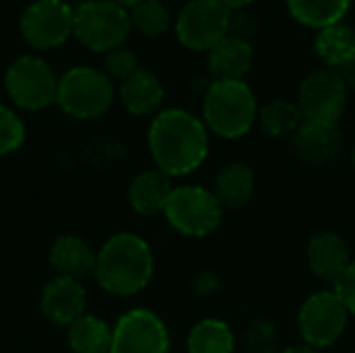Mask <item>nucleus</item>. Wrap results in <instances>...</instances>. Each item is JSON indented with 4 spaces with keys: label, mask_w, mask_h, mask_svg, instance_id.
<instances>
[{
    "label": "nucleus",
    "mask_w": 355,
    "mask_h": 353,
    "mask_svg": "<svg viewBox=\"0 0 355 353\" xmlns=\"http://www.w3.org/2000/svg\"><path fill=\"white\" fill-rule=\"evenodd\" d=\"M148 144L156 169L171 179L200 169L210 152V137L204 121L183 108L158 112L150 125Z\"/></svg>",
    "instance_id": "obj_1"
},
{
    "label": "nucleus",
    "mask_w": 355,
    "mask_h": 353,
    "mask_svg": "<svg viewBox=\"0 0 355 353\" xmlns=\"http://www.w3.org/2000/svg\"><path fill=\"white\" fill-rule=\"evenodd\" d=\"M154 275L150 246L135 233H116L104 241L96 254L94 277L98 285L121 298H129L148 287Z\"/></svg>",
    "instance_id": "obj_2"
},
{
    "label": "nucleus",
    "mask_w": 355,
    "mask_h": 353,
    "mask_svg": "<svg viewBox=\"0 0 355 353\" xmlns=\"http://www.w3.org/2000/svg\"><path fill=\"white\" fill-rule=\"evenodd\" d=\"M202 121L208 131L225 139L248 135L258 119V102L243 79L212 81L204 96Z\"/></svg>",
    "instance_id": "obj_3"
},
{
    "label": "nucleus",
    "mask_w": 355,
    "mask_h": 353,
    "mask_svg": "<svg viewBox=\"0 0 355 353\" xmlns=\"http://www.w3.org/2000/svg\"><path fill=\"white\" fill-rule=\"evenodd\" d=\"M162 214L177 233L202 239L220 227L225 208L212 189L202 185H179L173 187Z\"/></svg>",
    "instance_id": "obj_4"
},
{
    "label": "nucleus",
    "mask_w": 355,
    "mask_h": 353,
    "mask_svg": "<svg viewBox=\"0 0 355 353\" xmlns=\"http://www.w3.org/2000/svg\"><path fill=\"white\" fill-rule=\"evenodd\" d=\"M129 31V10L112 0H85L73 8V33L94 52H110L119 48Z\"/></svg>",
    "instance_id": "obj_5"
},
{
    "label": "nucleus",
    "mask_w": 355,
    "mask_h": 353,
    "mask_svg": "<svg viewBox=\"0 0 355 353\" xmlns=\"http://www.w3.org/2000/svg\"><path fill=\"white\" fill-rule=\"evenodd\" d=\"M58 106L73 119H98L114 102V85L94 67H75L58 79Z\"/></svg>",
    "instance_id": "obj_6"
},
{
    "label": "nucleus",
    "mask_w": 355,
    "mask_h": 353,
    "mask_svg": "<svg viewBox=\"0 0 355 353\" xmlns=\"http://www.w3.org/2000/svg\"><path fill=\"white\" fill-rule=\"evenodd\" d=\"M347 322L349 310L333 289L312 293L304 300L297 312V331L302 341L320 352L343 337Z\"/></svg>",
    "instance_id": "obj_7"
},
{
    "label": "nucleus",
    "mask_w": 355,
    "mask_h": 353,
    "mask_svg": "<svg viewBox=\"0 0 355 353\" xmlns=\"http://www.w3.org/2000/svg\"><path fill=\"white\" fill-rule=\"evenodd\" d=\"M231 10L220 0H189L175 23L179 42L196 52H208L229 35Z\"/></svg>",
    "instance_id": "obj_8"
},
{
    "label": "nucleus",
    "mask_w": 355,
    "mask_h": 353,
    "mask_svg": "<svg viewBox=\"0 0 355 353\" xmlns=\"http://www.w3.org/2000/svg\"><path fill=\"white\" fill-rule=\"evenodd\" d=\"M10 100L25 110H42L56 102L58 79L46 60L37 56L17 58L4 77Z\"/></svg>",
    "instance_id": "obj_9"
},
{
    "label": "nucleus",
    "mask_w": 355,
    "mask_h": 353,
    "mask_svg": "<svg viewBox=\"0 0 355 353\" xmlns=\"http://www.w3.org/2000/svg\"><path fill=\"white\" fill-rule=\"evenodd\" d=\"M345 106L347 85L333 69H318L302 81L297 108L304 121L337 125L345 112Z\"/></svg>",
    "instance_id": "obj_10"
},
{
    "label": "nucleus",
    "mask_w": 355,
    "mask_h": 353,
    "mask_svg": "<svg viewBox=\"0 0 355 353\" xmlns=\"http://www.w3.org/2000/svg\"><path fill=\"white\" fill-rule=\"evenodd\" d=\"M25 42L37 50L64 44L73 33V6L64 0H35L21 17Z\"/></svg>",
    "instance_id": "obj_11"
},
{
    "label": "nucleus",
    "mask_w": 355,
    "mask_h": 353,
    "mask_svg": "<svg viewBox=\"0 0 355 353\" xmlns=\"http://www.w3.org/2000/svg\"><path fill=\"white\" fill-rule=\"evenodd\" d=\"M168 347L166 325L152 310H129L112 329L110 353H168Z\"/></svg>",
    "instance_id": "obj_12"
},
{
    "label": "nucleus",
    "mask_w": 355,
    "mask_h": 353,
    "mask_svg": "<svg viewBox=\"0 0 355 353\" xmlns=\"http://www.w3.org/2000/svg\"><path fill=\"white\" fill-rule=\"evenodd\" d=\"M85 306H87V293L81 281L56 275L42 289V298H40L42 314L54 325L60 327L73 325L77 318L85 314Z\"/></svg>",
    "instance_id": "obj_13"
},
{
    "label": "nucleus",
    "mask_w": 355,
    "mask_h": 353,
    "mask_svg": "<svg viewBox=\"0 0 355 353\" xmlns=\"http://www.w3.org/2000/svg\"><path fill=\"white\" fill-rule=\"evenodd\" d=\"M306 260L314 277L335 285L352 264V254L347 241L339 233L320 231L308 241Z\"/></svg>",
    "instance_id": "obj_14"
},
{
    "label": "nucleus",
    "mask_w": 355,
    "mask_h": 353,
    "mask_svg": "<svg viewBox=\"0 0 355 353\" xmlns=\"http://www.w3.org/2000/svg\"><path fill=\"white\" fill-rule=\"evenodd\" d=\"M293 148L302 162L324 166L341 152V133L333 123L304 121L293 133Z\"/></svg>",
    "instance_id": "obj_15"
},
{
    "label": "nucleus",
    "mask_w": 355,
    "mask_h": 353,
    "mask_svg": "<svg viewBox=\"0 0 355 353\" xmlns=\"http://www.w3.org/2000/svg\"><path fill=\"white\" fill-rule=\"evenodd\" d=\"M252 60H254L252 44L243 37L229 33L208 50L206 64L214 81H225V79H241L250 71Z\"/></svg>",
    "instance_id": "obj_16"
},
{
    "label": "nucleus",
    "mask_w": 355,
    "mask_h": 353,
    "mask_svg": "<svg viewBox=\"0 0 355 353\" xmlns=\"http://www.w3.org/2000/svg\"><path fill=\"white\" fill-rule=\"evenodd\" d=\"M50 264L58 277L81 281L94 275L96 252L77 235H60L50 246Z\"/></svg>",
    "instance_id": "obj_17"
},
{
    "label": "nucleus",
    "mask_w": 355,
    "mask_h": 353,
    "mask_svg": "<svg viewBox=\"0 0 355 353\" xmlns=\"http://www.w3.org/2000/svg\"><path fill=\"white\" fill-rule=\"evenodd\" d=\"M254 191L256 175L252 166H248L245 162H229L214 177L212 193L225 210L243 208L254 198Z\"/></svg>",
    "instance_id": "obj_18"
},
{
    "label": "nucleus",
    "mask_w": 355,
    "mask_h": 353,
    "mask_svg": "<svg viewBox=\"0 0 355 353\" xmlns=\"http://www.w3.org/2000/svg\"><path fill=\"white\" fill-rule=\"evenodd\" d=\"M173 191V183L171 177L164 175L158 169H150L139 173L127 191V200L129 206L141 214V216H154L164 212V206L168 202V196Z\"/></svg>",
    "instance_id": "obj_19"
},
{
    "label": "nucleus",
    "mask_w": 355,
    "mask_h": 353,
    "mask_svg": "<svg viewBox=\"0 0 355 353\" xmlns=\"http://www.w3.org/2000/svg\"><path fill=\"white\" fill-rule=\"evenodd\" d=\"M119 94L123 106L137 117L154 114L164 100V87L160 79L146 69H137L133 75H129L121 83Z\"/></svg>",
    "instance_id": "obj_20"
},
{
    "label": "nucleus",
    "mask_w": 355,
    "mask_h": 353,
    "mask_svg": "<svg viewBox=\"0 0 355 353\" xmlns=\"http://www.w3.org/2000/svg\"><path fill=\"white\" fill-rule=\"evenodd\" d=\"M318 58L329 69H339L341 64L355 58V31L352 25L339 21L335 25L318 29L314 40Z\"/></svg>",
    "instance_id": "obj_21"
},
{
    "label": "nucleus",
    "mask_w": 355,
    "mask_h": 353,
    "mask_svg": "<svg viewBox=\"0 0 355 353\" xmlns=\"http://www.w3.org/2000/svg\"><path fill=\"white\" fill-rule=\"evenodd\" d=\"M67 339L73 353H110L112 329L98 316L83 314L69 325Z\"/></svg>",
    "instance_id": "obj_22"
},
{
    "label": "nucleus",
    "mask_w": 355,
    "mask_h": 353,
    "mask_svg": "<svg viewBox=\"0 0 355 353\" xmlns=\"http://www.w3.org/2000/svg\"><path fill=\"white\" fill-rule=\"evenodd\" d=\"M187 352L233 353L235 352V333L225 320L204 318L191 327L187 335Z\"/></svg>",
    "instance_id": "obj_23"
},
{
    "label": "nucleus",
    "mask_w": 355,
    "mask_h": 353,
    "mask_svg": "<svg viewBox=\"0 0 355 353\" xmlns=\"http://www.w3.org/2000/svg\"><path fill=\"white\" fill-rule=\"evenodd\" d=\"M287 8L302 25L322 29L345 17L349 0H287Z\"/></svg>",
    "instance_id": "obj_24"
},
{
    "label": "nucleus",
    "mask_w": 355,
    "mask_h": 353,
    "mask_svg": "<svg viewBox=\"0 0 355 353\" xmlns=\"http://www.w3.org/2000/svg\"><path fill=\"white\" fill-rule=\"evenodd\" d=\"M258 121L264 133H268L270 137H285L297 131V127L304 123V117L297 108V102L277 98L266 102L258 110Z\"/></svg>",
    "instance_id": "obj_25"
},
{
    "label": "nucleus",
    "mask_w": 355,
    "mask_h": 353,
    "mask_svg": "<svg viewBox=\"0 0 355 353\" xmlns=\"http://www.w3.org/2000/svg\"><path fill=\"white\" fill-rule=\"evenodd\" d=\"M129 19L131 27L141 31L144 35H160L168 29L171 25V15L168 8L160 0H141L135 6L129 8Z\"/></svg>",
    "instance_id": "obj_26"
},
{
    "label": "nucleus",
    "mask_w": 355,
    "mask_h": 353,
    "mask_svg": "<svg viewBox=\"0 0 355 353\" xmlns=\"http://www.w3.org/2000/svg\"><path fill=\"white\" fill-rule=\"evenodd\" d=\"M279 345V329L266 320L256 318L245 331V353H275Z\"/></svg>",
    "instance_id": "obj_27"
},
{
    "label": "nucleus",
    "mask_w": 355,
    "mask_h": 353,
    "mask_svg": "<svg viewBox=\"0 0 355 353\" xmlns=\"http://www.w3.org/2000/svg\"><path fill=\"white\" fill-rule=\"evenodd\" d=\"M25 139V125L15 110L0 104V156L21 148Z\"/></svg>",
    "instance_id": "obj_28"
},
{
    "label": "nucleus",
    "mask_w": 355,
    "mask_h": 353,
    "mask_svg": "<svg viewBox=\"0 0 355 353\" xmlns=\"http://www.w3.org/2000/svg\"><path fill=\"white\" fill-rule=\"evenodd\" d=\"M106 69L112 77L125 81L129 75H133L137 71V58L131 50L119 46L106 54Z\"/></svg>",
    "instance_id": "obj_29"
},
{
    "label": "nucleus",
    "mask_w": 355,
    "mask_h": 353,
    "mask_svg": "<svg viewBox=\"0 0 355 353\" xmlns=\"http://www.w3.org/2000/svg\"><path fill=\"white\" fill-rule=\"evenodd\" d=\"M333 291L341 298L349 314H355V260H352L343 277L333 285Z\"/></svg>",
    "instance_id": "obj_30"
},
{
    "label": "nucleus",
    "mask_w": 355,
    "mask_h": 353,
    "mask_svg": "<svg viewBox=\"0 0 355 353\" xmlns=\"http://www.w3.org/2000/svg\"><path fill=\"white\" fill-rule=\"evenodd\" d=\"M191 287H193V291H196L198 295L208 298V295H214V293L220 289V279H218V275L212 273V270H200V273L193 275Z\"/></svg>",
    "instance_id": "obj_31"
},
{
    "label": "nucleus",
    "mask_w": 355,
    "mask_h": 353,
    "mask_svg": "<svg viewBox=\"0 0 355 353\" xmlns=\"http://www.w3.org/2000/svg\"><path fill=\"white\" fill-rule=\"evenodd\" d=\"M333 71L343 79V83L347 85V89L355 87V58L349 60V62H345V64H341L339 69H333Z\"/></svg>",
    "instance_id": "obj_32"
},
{
    "label": "nucleus",
    "mask_w": 355,
    "mask_h": 353,
    "mask_svg": "<svg viewBox=\"0 0 355 353\" xmlns=\"http://www.w3.org/2000/svg\"><path fill=\"white\" fill-rule=\"evenodd\" d=\"M277 353H322L320 350H314V347H310V345H306V343H302V345H291V347H285V350H281V352Z\"/></svg>",
    "instance_id": "obj_33"
},
{
    "label": "nucleus",
    "mask_w": 355,
    "mask_h": 353,
    "mask_svg": "<svg viewBox=\"0 0 355 353\" xmlns=\"http://www.w3.org/2000/svg\"><path fill=\"white\" fill-rule=\"evenodd\" d=\"M220 2H223V4H225V6H227L231 12H233V10H241V8L250 6L254 0H220Z\"/></svg>",
    "instance_id": "obj_34"
},
{
    "label": "nucleus",
    "mask_w": 355,
    "mask_h": 353,
    "mask_svg": "<svg viewBox=\"0 0 355 353\" xmlns=\"http://www.w3.org/2000/svg\"><path fill=\"white\" fill-rule=\"evenodd\" d=\"M114 4H119V6H123V8H131V6H135L137 2H141V0H112Z\"/></svg>",
    "instance_id": "obj_35"
},
{
    "label": "nucleus",
    "mask_w": 355,
    "mask_h": 353,
    "mask_svg": "<svg viewBox=\"0 0 355 353\" xmlns=\"http://www.w3.org/2000/svg\"><path fill=\"white\" fill-rule=\"evenodd\" d=\"M349 160H352V166L355 169V144L354 148H352V154H349Z\"/></svg>",
    "instance_id": "obj_36"
},
{
    "label": "nucleus",
    "mask_w": 355,
    "mask_h": 353,
    "mask_svg": "<svg viewBox=\"0 0 355 353\" xmlns=\"http://www.w3.org/2000/svg\"><path fill=\"white\" fill-rule=\"evenodd\" d=\"M354 353H355V352H354Z\"/></svg>",
    "instance_id": "obj_37"
}]
</instances>
